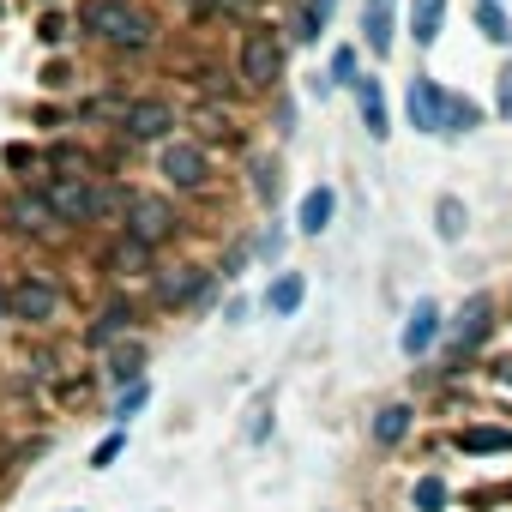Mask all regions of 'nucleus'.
Here are the masks:
<instances>
[{
    "label": "nucleus",
    "mask_w": 512,
    "mask_h": 512,
    "mask_svg": "<svg viewBox=\"0 0 512 512\" xmlns=\"http://www.w3.org/2000/svg\"><path fill=\"white\" fill-rule=\"evenodd\" d=\"M85 31L121 55H139L157 43V19L145 7H133V0H85Z\"/></svg>",
    "instance_id": "1"
},
{
    "label": "nucleus",
    "mask_w": 512,
    "mask_h": 512,
    "mask_svg": "<svg viewBox=\"0 0 512 512\" xmlns=\"http://www.w3.org/2000/svg\"><path fill=\"white\" fill-rule=\"evenodd\" d=\"M235 73H241L247 91H272L284 79V37L266 31V25H247L241 49H235Z\"/></svg>",
    "instance_id": "2"
},
{
    "label": "nucleus",
    "mask_w": 512,
    "mask_h": 512,
    "mask_svg": "<svg viewBox=\"0 0 512 512\" xmlns=\"http://www.w3.org/2000/svg\"><path fill=\"white\" fill-rule=\"evenodd\" d=\"M121 217H127V241H139V247H163V241H175V229H181V211L163 199V193H127V205H121Z\"/></svg>",
    "instance_id": "3"
},
{
    "label": "nucleus",
    "mask_w": 512,
    "mask_h": 512,
    "mask_svg": "<svg viewBox=\"0 0 512 512\" xmlns=\"http://www.w3.org/2000/svg\"><path fill=\"white\" fill-rule=\"evenodd\" d=\"M157 169H163L169 187H181V193H199V187L211 181V157H205L199 139H169L163 157H157Z\"/></svg>",
    "instance_id": "4"
},
{
    "label": "nucleus",
    "mask_w": 512,
    "mask_h": 512,
    "mask_svg": "<svg viewBox=\"0 0 512 512\" xmlns=\"http://www.w3.org/2000/svg\"><path fill=\"white\" fill-rule=\"evenodd\" d=\"M151 296H157V308H205V302L217 296V284H211L199 266H163Z\"/></svg>",
    "instance_id": "5"
},
{
    "label": "nucleus",
    "mask_w": 512,
    "mask_h": 512,
    "mask_svg": "<svg viewBox=\"0 0 512 512\" xmlns=\"http://www.w3.org/2000/svg\"><path fill=\"white\" fill-rule=\"evenodd\" d=\"M7 308H13V320H25V326H55V320H61V284H49V278H19V284L7 290Z\"/></svg>",
    "instance_id": "6"
},
{
    "label": "nucleus",
    "mask_w": 512,
    "mask_h": 512,
    "mask_svg": "<svg viewBox=\"0 0 512 512\" xmlns=\"http://www.w3.org/2000/svg\"><path fill=\"white\" fill-rule=\"evenodd\" d=\"M488 326H494V302H488V296H470V302L458 308V320L446 326V356H470V350L488 338Z\"/></svg>",
    "instance_id": "7"
},
{
    "label": "nucleus",
    "mask_w": 512,
    "mask_h": 512,
    "mask_svg": "<svg viewBox=\"0 0 512 512\" xmlns=\"http://www.w3.org/2000/svg\"><path fill=\"white\" fill-rule=\"evenodd\" d=\"M121 127H127V139H139V145H151V139H169V127H175V109L169 103H127V115H121Z\"/></svg>",
    "instance_id": "8"
},
{
    "label": "nucleus",
    "mask_w": 512,
    "mask_h": 512,
    "mask_svg": "<svg viewBox=\"0 0 512 512\" xmlns=\"http://www.w3.org/2000/svg\"><path fill=\"white\" fill-rule=\"evenodd\" d=\"M410 127L446 133V91L434 79H410Z\"/></svg>",
    "instance_id": "9"
},
{
    "label": "nucleus",
    "mask_w": 512,
    "mask_h": 512,
    "mask_svg": "<svg viewBox=\"0 0 512 512\" xmlns=\"http://www.w3.org/2000/svg\"><path fill=\"white\" fill-rule=\"evenodd\" d=\"M7 223H13L19 235H55V229H61L55 211L43 205V193H13V199H7Z\"/></svg>",
    "instance_id": "10"
},
{
    "label": "nucleus",
    "mask_w": 512,
    "mask_h": 512,
    "mask_svg": "<svg viewBox=\"0 0 512 512\" xmlns=\"http://www.w3.org/2000/svg\"><path fill=\"white\" fill-rule=\"evenodd\" d=\"M434 338H440V308H434V302H416V308H410V326H404V338H398L404 356H428Z\"/></svg>",
    "instance_id": "11"
},
{
    "label": "nucleus",
    "mask_w": 512,
    "mask_h": 512,
    "mask_svg": "<svg viewBox=\"0 0 512 512\" xmlns=\"http://www.w3.org/2000/svg\"><path fill=\"white\" fill-rule=\"evenodd\" d=\"M332 211H338V193H332V187H308V193H302V211H296V229H302V235H326Z\"/></svg>",
    "instance_id": "12"
},
{
    "label": "nucleus",
    "mask_w": 512,
    "mask_h": 512,
    "mask_svg": "<svg viewBox=\"0 0 512 512\" xmlns=\"http://www.w3.org/2000/svg\"><path fill=\"white\" fill-rule=\"evenodd\" d=\"M458 452H512V428L500 422H476V428H458Z\"/></svg>",
    "instance_id": "13"
},
{
    "label": "nucleus",
    "mask_w": 512,
    "mask_h": 512,
    "mask_svg": "<svg viewBox=\"0 0 512 512\" xmlns=\"http://www.w3.org/2000/svg\"><path fill=\"white\" fill-rule=\"evenodd\" d=\"M356 103H362V127H368L374 139H386L392 127H386V97H380V79H356Z\"/></svg>",
    "instance_id": "14"
},
{
    "label": "nucleus",
    "mask_w": 512,
    "mask_h": 512,
    "mask_svg": "<svg viewBox=\"0 0 512 512\" xmlns=\"http://www.w3.org/2000/svg\"><path fill=\"white\" fill-rule=\"evenodd\" d=\"M127 332H133V308H127V302L97 308V320H91V344H115V338H127Z\"/></svg>",
    "instance_id": "15"
},
{
    "label": "nucleus",
    "mask_w": 512,
    "mask_h": 512,
    "mask_svg": "<svg viewBox=\"0 0 512 512\" xmlns=\"http://www.w3.org/2000/svg\"><path fill=\"white\" fill-rule=\"evenodd\" d=\"M410 416H416L410 404H380V410H374V428H368V434H374L380 446H398V440L410 434Z\"/></svg>",
    "instance_id": "16"
},
{
    "label": "nucleus",
    "mask_w": 512,
    "mask_h": 512,
    "mask_svg": "<svg viewBox=\"0 0 512 512\" xmlns=\"http://www.w3.org/2000/svg\"><path fill=\"white\" fill-rule=\"evenodd\" d=\"M440 25H446V0H410V37L422 49L440 37Z\"/></svg>",
    "instance_id": "17"
},
{
    "label": "nucleus",
    "mask_w": 512,
    "mask_h": 512,
    "mask_svg": "<svg viewBox=\"0 0 512 512\" xmlns=\"http://www.w3.org/2000/svg\"><path fill=\"white\" fill-rule=\"evenodd\" d=\"M362 31H368V49L374 55L392 49V0H368V7H362Z\"/></svg>",
    "instance_id": "18"
},
{
    "label": "nucleus",
    "mask_w": 512,
    "mask_h": 512,
    "mask_svg": "<svg viewBox=\"0 0 512 512\" xmlns=\"http://www.w3.org/2000/svg\"><path fill=\"white\" fill-rule=\"evenodd\" d=\"M434 229H440V241H464L470 211H464V199H458V193H440V205H434Z\"/></svg>",
    "instance_id": "19"
},
{
    "label": "nucleus",
    "mask_w": 512,
    "mask_h": 512,
    "mask_svg": "<svg viewBox=\"0 0 512 512\" xmlns=\"http://www.w3.org/2000/svg\"><path fill=\"white\" fill-rule=\"evenodd\" d=\"M302 296H308V284H302V272H284V278L272 284V296H266V308H272V314H296V308H302Z\"/></svg>",
    "instance_id": "20"
},
{
    "label": "nucleus",
    "mask_w": 512,
    "mask_h": 512,
    "mask_svg": "<svg viewBox=\"0 0 512 512\" xmlns=\"http://www.w3.org/2000/svg\"><path fill=\"white\" fill-rule=\"evenodd\" d=\"M476 31H482L488 43H512V19H506V7L482 0V7H476Z\"/></svg>",
    "instance_id": "21"
},
{
    "label": "nucleus",
    "mask_w": 512,
    "mask_h": 512,
    "mask_svg": "<svg viewBox=\"0 0 512 512\" xmlns=\"http://www.w3.org/2000/svg\"><path fill=\"white\" fill-rule=\"evenodd\" d=\"M446 500H452V494H446L440 476H416V488H410V506H416V512H446Z\"/></svg>",
    "instance_id": "22"
},
{
    "label": "nucleus",
    "mask_w": 512,
    "mask_h": 512,
    "mask_svg": "<svg viewBox=\"0 0 512 512\" xmlns=\"http://www.w3.org/2000/svg\"><path fill=\"white\" fill-rule=\"evenodd\" d=\"M115 272H121V278H139V272H151V247H139V241H121V247H115Z\"/></svg>",
    "instance_id": "23"
},
{
    "label": "nucleus",
    "mask_w": 512,
    "mask_h": 512,
    "mask_svg": "<svg viewBox=\"0 0 512 512\" xmlns=\"http://www.w3.org/2000/svg\"><path fill=\"white\" fill-rule=\"evenodd\" d=\"M139 368H145V350L133 344V350H121V356L109 362V380H115V386H139Z\"/></svg>",
    "instance_id": "24"
},
{
    "label": "nucleus",
    "mask_w": 512,
    "mask_h": 512,
    "mask_svg": "<svg viewBox=\"0 0 512 512\" xmlns=\"http://www.w3.org/2000/svg\"><path fill=\"white\" fill-rule=\"evenodd\" d=\"M320 25H326V19H320V13L308 7V0H302V7H296V19H290V31H296V43H320Z\"/></svg>",
    "instance_id": "25"
},
{
    "label": "nucleus",
    "mask_w": 512,
    "mask_h": 512,
    "mask_svg": "<svg viewBox=\"0 0 512 512\" xmlns=\"http://www.w3.org/2000/svg\"><path fill=\"white\" fill-rule=\"evenodd\" d=\"M494 115L500 121H512V61L500 67V79H494Z\"/></svg>",
    "instance_id": "26"
},
{
    "label": "nucleus",
    "mask_w": 512,
    "mask_h": 512,
    "mask_svg": "<svg viewBox=\"0 0 512 512\" xmlns=\"http://www.w3.org/2000/svg\"><path fill=\"white\" fill-rule=\"evenodd\" d=\"M145 398H151V386H145V380H139V386H127V392H121V404H115V422H133V410H139Z\"/></svg>",
    "instance_id": "27"
},
{
    "label": "nucleus",
    "mask_w": 512,
    "mask_h": 512,
    "mask_svg": "<svg viewBox=\"0 0 512 512\" xmlns=\"http://www.w3.org/2000/svg\"><path fill=\"white\" fill-rule=\"evenodd\" d=\"M127 115V103H115V97H97V103H85V121H121Z\"/></svg>",
    "instance_id": "28"
},
{
    "label": "nucleus",
    "mask_w": 512,
    "mask_h": 512,
    "mask_svg": "<svg viewBox=\"0 0 512 512\" xmlns=\"http://www.w3.org/2000/svg\"><path fill=\"white\" fill-rule=\"evenodd\" d=\"M332 79H338V85H356V49H338V55H332Z\"/></svg>",
    "instance_id": "29"
},
{
    "label": "nucleus",
    "mask_w": 512,
    "mask_h": 512,
    "mask_svg": "<svg viewBox=\"0 0 512 512\" xmlns=\"http://www.w3.org/2000/svg\"><path fill=\"white\" fill-rule=\"evenodd\" d=\"M37 37H43V43H61V37H67V19H61V13H43Z\"/></svg>",
    "instance_id": "30"
},
{
    "label": "nucleus",
    "mask_w": 512,
    "mask_h": 512,
    "mask_svg": "<svg viewBox=\"0 0 512 512\" xmlns=\"http://www.w3.org/2000/svg\"><path fill=\"white\" fill-rule=\"evenodd\" d=\"M193 127H199L205 139H223V115H193Z\"/></svg>",
    "instance_id": "31"
},
{
    "label": "nucleus",
    "mask_w": 512,
    "mask_h": 512,
    "mask_svg": "<svg viewBox=\"0 0 512 512\" xmlns=\"http://www.w3.org/2000/svg\"><path fill=\"white\" fill-rule=\"evenodd\" d=\"M115 452H121V434H109V440H103V446H97V452H91V464H97V470H103V464H109V458H115Z\"/></svg>",
    "instance_id": "32"
},
{
    "label": "nucleus",
    "mask_w": 512,
    "mask_h": 512,
    "mask_svg": "<svg viewBox=\"0 0 512 512\" xmlns=\"http://www.w3.org/2000/svg\"><path fill=\"white\" fill-rule=\"evenodd\" d=\"M223 7H229V13H241V19H247V13H253V7H260V0H223Z\"/></svg>",
    "instance_id": "33"
},
{
    "label": "nucleus",
    "mask_w": 512,
    "mask_h": 512,
    "mask_svg": "<svg viewBox=\"0 0 512 512\" xmlns=\"http://www.w3.org/2000/svg\"><path fill=\"white\" fill-rule=\"evenodd\" d=\"M308 7H314V13H320V19H326V13H332V0H308Z\"/></svg>",
    "instance_id": "34"
},
{
    "label": "nucleus",
    "mask_w": 512,
    "mask_h": 512,
    "mask_svg": "<svg viewBox=\"0 0 512 512\" xmlns=\"http://www.w3.org/2000/svg\"><path fill=\"white\" fill-rule=\"evenodd\" d=\"M500 380H512V362H500Z\"/></svg>",
    "instance_id": "35"
},
{
    "label": "nucleus",
    "mask_w": 512,
    "mask_h": 512,
    "mask_svg": "<svg viewBox=\"0 0 512 512\" xmlns=\"http://www.w3.org/2000/svg\"><path fill=\"white\" fill-rule=\"evenodd\" d=\"M494 7H506V0H494Z\"/></svg>",
    "instance_id": "36"
}]
</instances>
